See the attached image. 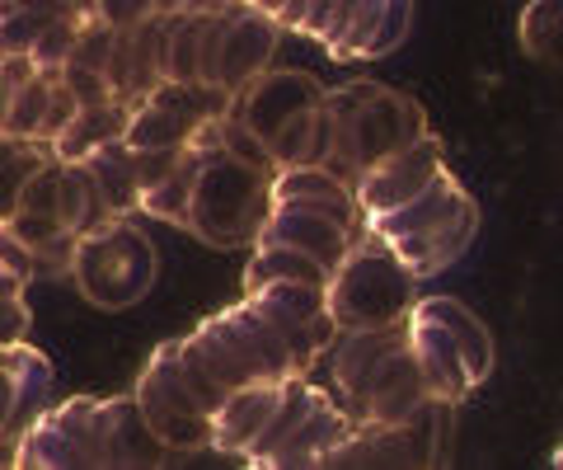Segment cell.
<instances>
[{
    "mask_svg": "<svg viewBox=\"0 0 563 470\" xmlns=\"http://www.w3.org/2000/svg\"><path fill=\"white\" fill-rule=\"evenodd\" d=\"M357 6L362 0H339V6H333V20H329V33H324V43L320 47H333L347 33V24H352V14H357Z\"/></svg>",
    "mask_w": 563,
    "mask_h": 470,
    "instance_id": "obj_40",
    "label": "cell"
},
{
    "mask_svg": "<svg viewBox=\"0 0 563 470\" xmlns=\"http://www.w3.org/2000/svg\"><path fill=\"white\" fill-rule=\"evenodd\" d=\"M273 207V170L244 165L235 155H202L198 188L188 203L184 231L211 250H254V240Z\"/></svg>",
    "mask_w": 563,
    "mask_h": 470,
    "instance_id": "obj_4",
    "label": "cell"
},
{
    "mask_svg": "<svg viewBox=\"0 0 563 470\" xmlns=\"http://www.w3.org/2000/svg\"><path fill=\"white\" fill-rule=\"evenodd\" d=\"M57 217L76 236H90V231H99L103 221L118 217L85 161H62V207H57Z\"/></svg>",
    "mask_w": 563,
    "mask_h": 470,
    "instance_id": "obj_22",
    "label": "cell"
},
{
    "mask_svg": "<svg viewBox=\"0 0 563 470\" xmlns=\"http://www.w3.org/2000/svg\"><path fill=\"white\" fill-rule=\"evenodd\" d=\"M554 466H559V470H563V447H559V451H554Z\"/></svg>",
    "mask_w": 563,
    "mask_h": 470,
    "instance_id": "obj_45",
    "label": "cell"
},
{
    "mask_svg": "<svg viewBox=\"0 0 563 470\" xmlns=\"http://www.w3.org/2000/svg\"><path fill=\"white\" fill-rule=\"evenodd\" d=\"M282 6H287V0H254V10H263V14H273V20H277V14H282Z\"/></svg>",
    "mask_w": 563,
    "mask_h": 470,
    "instance_id": "obj_42",
    "label": "cell"
},
{
    "mask_svg": "<svg viewBox=\"0 0 563 470\" xmlns=\"http://www.w3.org/2000/svg\"><path fill=\"white\" fill-rule=\"evenodd\" d=\"M231 113V90L221 85H207V80H161L155 90L132 103L128 113V132L122 142L132 151H146V146H188L192 132L211 118H225Z\"/></svg>",
    "mask_w": 563,
    "mask_h": 470,
    "instance_id": "obj_8",
    "label": "cell"
},
{
    "mask_svg": "<svg viewBox=\"0 0 563 470\" xmlns=\"http://www.w3.org/2000/svg\"><path fill=\"white\" fill-rule=\"evenodd\" d=\"M324 302H329V316L339 325V335L343 329L395 325L418 302V277L390 245H380L376 236H362L347 250L343 264L329 273Z\"/></svg>",
    "mask_w": 563,
    "mask_h": 470,
    "instance_id": "obj_5",
    "label": "cell"
},
{
    "mask_svg": "<svg viewBox=\"0 0 563 470\" xmlns=\"http://www.w3.org/2000/svg\"><path fill=\"white\" fill-rule=\"evenodd\" d=\"M136 405L141 419L151 424V433L161 438V447L169 451H202L211 447V414L202 409V400L188 391V381L179 372V358H174V339L161 343L151 353V362L136 376Z\"/></svg>",
    "mask_w": 563,
    "mask_h": 470,
    "instance_id": "obj_7",
    "label": "cell"
},
{
    "mask_svg": "<svg viewBox=\"0 0 563 470\" xmlns=\"http://www.w3.org/2000/svg\"><path fill=\"white\" fill-rule=\"evenodd\" d=\"M282 43V24L273 14H263L254 6H231V20H225V39H221V57H217V80L221 90H244L250 80H258L263 72H273Z\"/></svg>",
    "mask_w": 563,
    "mask_h": 470,
    "instance_id": "obj_13",
    "label": "cell"
},
{
    "mask_svg": "<svg viewBox=\"0 0 563 470\" xmlns=\"http://www.w3.org/2000/svg\"><path fill=\"white\" fill-rule=\"evenodd\" d=\"M258 240H268V245H296V250L314 254L333 273L347 259V250L362 240V231L352 221H343L324 203H310V198H273L268 221H263ZM258 240H254V245H258Z\"/></svg>",
    "mask_w": 563,
    "mask_h": 470,
    "instance_id": "obj_9",
    "label": "cell"
},
{
    "mask_svg": "<svg viewBox=\"0 0 563 470\" xmlns=\"http://www.w3.org/2000/svg\"><path fill=\"white\" fill-rule=\"evenodd\" d=\"M85 165H90V174L99 179L103 198H109V207L118 217H136V203H141V184H136V151L122 142V136H113V142L95 146L90 155H85Z\"/></svg>",
    "mask_w": 563,
    "mask_h": 470,
    "instance_id": "obj_24",
    "label": "cell"
},
{
    "mask_svg": "<svg viewBox=\"0 0 563 470\" xmlns=\"http://www.w3.org/2000/svg\"><path fill=\"white\" fill-rule=\"evenodd\" d=\"M57 80H62V66H38L24 85H20V95L10 99V109H5V132L14 136H33L38 142V128H43V118H47V103H52V90H57Z\"/></svg>",
    "mask_w": 563,
    "mask_h": 470,
    "instance_id": "obj_29",
    "label": "cell"
},
{
    "mask_svg": "<svg viewBox=\"0 0 563 470\" xmlns=\"http://www.w3.org/2000/svg\"><path fill=\"white\" fill-rule=\"evenodd\" d=\"M169 451L141 419L136 395H109V400H62L47 405L38 419L20 433L14 466L38 470H113V466H161Z\"/></svg>",
    "mask_w": 563,
    "mask_h": 470,
    "instance_id": "obj_1",
    "label": "cell"
},
{
    "mask_svg": "<svg viewBox=\"0 0 563 470\" xmlns=\"http://www.w3.org/2000/svg\"><path fill=\"white\" fill-rule=\"evenodd\" d=\"M409 29H413V0H385L380 24H376V33H372V43H366L362 62L390 57L395 47H404V39H409Z\"/></svg>",
    "mask_w": 563,
    "mask_h": 470,
    "instance_id": "obj_30",
    "label": "cell"
},
{
    "mask_svg": "<svg viewBox=\"0 0 563 470\" xmlns=\"http://www.w3.org/2000/svg\"><path fill=\"white\" fill-rule=\"evenodd\" d=\"M324 95L329 90L320 85V76H310V72H263L258 80H250L244 90L231 95V118H240L268 146L296 113L324 103Z\"/></svg>",
    "mask_w": 563,
    "mask_h": 470,
    "instance_id": "obj_10",
    "label": "cell"
},
{
    "mask_svg": "<svg viewBox=\"0 0 563 470\" xmlns=\"http://www.w3.org/2000/svg\"><path fill=\"white\" fill-rule=\"evenodd\" d=\"M357 428L352 424V414L333 400L329 391H314V405L306 409V419L287 433V442L273 451L268 470H306V466H324L329 451L339 447L347 433Z\"/></svg>",
    "mask_w": 563,
    "mask_h": 470,
    "instance_id": "obj_16",
    "label": "cell"
},
{
    "mask_svg": "<svg viewBox=\"0 0 563 470\" xmlns=\"http://www.w3.org/2000/svg\"><path fill=\"white\" fill-rule=\"evenodd\" d=\"M306 10H310V0H287V6H282V14H277V24H282V33H296V29H301V20H306Z\"/></svg>",
    "mask_w": 563,
    "mask_h": 470,
    "instance_id": "obj_41",
    "label": "cell"
},
{
    "mask_svg": "<svg viewBox=\"0 0 563 470\" xmlns=\"http://www.w3.org/2000/svg\"><path fill=\"white\" fill-rule=\"evenodd\" d=\"M333 6L339 0H310V10H306V20H301V39H310V43H324V33H329V20H333Z\"/></svg>",
    "mask_w": 563,
    "mask_h": 470,
    "instance_id": "obj_39",
    "label": "cell"
},
{
    "mask_svg": "<svg viewBox=\"0 0 563 470\" xmlns=\"http://www.w3.org/2000/svg\"><path fill=\"white\" fill-rule=\"evenodd\" d=\"M70 277H76L80 297L95 302L99 310H128L155 287L161 254H155L151 236L132 226V217H113L99 231L80 236Z\"/></svg>",
    "mask_w": 563,
    "mask_h": 470,
    "instance_id": "obj_6",
    "label": "cell"
},
{
    "mask_svg": "<svg viewBox=\"0 0 563 470\" xmlns=\"http://www.w3.org/2000/svg\"><path fill=\"white\" fill-rule=\"evenodd\" d=\"M38 72V62L29 57V52H0V123H5V109L10 99L20 95V85Z\"/></svg>",
    "mask_w": 563,
    "mask_h": 470,
    "instance_id": "obj_35",
    "label": "cell"
},
{
    "mask_svg": "<svg viewBox=\"0 0 563 470\" xmlns=\"http://www.w3.org/2000/svg\"><path fill=\"white\" fill-rule=\"evenodd\" d=\"M217 335L231 343V353L244 362V372H250L254 381H291V376H306L301 368H296V353H291V343L287 335L263 316V310L244 297L235 306H225L221 316H211L207 320Z\"/></svg>",
    "mask_w": 563,
    "mask_h": 470,
    "instance_id": "obj_11",
    "label": "cell"
},
{
    "mask_svg": "<svg viewBox=\"0 0 563 470\" xmlns=\"http://www.w3.org/2000/svg\"><path fill=\"white\" fill-rule=\"evenodd\" d=\"M329 151H333V109H329V103H314V109L296 113L291 123L268 142L273 170H287V165H329Z\"/></svg>",
    "mask_w": 563,
    "mask_h": 470,
    "instance_id": "obj_19",
    "label": "cell"
},
{
    "mask_svg": "<svg viewBox=\"0 0 563 470\" xmlns=\"http://www.w3.org/2000/svg\"><path fill=\"white\" fill-rule=\"evenodd\" d=\"M5 221L14 226V236H20L24 245H29V254H33V283H57V277H70V269H76L80 236L70 231L62 217L14 212Z\"/></svg>",
    "mask_w": 563,
    "mask_h": 470,
    "instance_id": "obj_18",
    "label": "cell"
},
{
    "mask_svg": "<svg viewBox=\"0 0 563 470\" xmlns=\"http://www.w3.org/2000/svg\"><path fill=\"white\" fill-rule=\"evenodd\" d=\"M47 161H52V151H47L43 142H33V136H14V132L0 128V221L14 217L24 184H29Z\"/></svg>",
    "mask_w": 563,
    "mask_h": 470,
    "instance_id": "obj_26",
    "label": "cell"
},
{
    "mask_svg": "<svg viewBox=\"0 0 563 470\" xmlns=\"http://www.w3.org/2000/svg\"><path fill=\"white\" fill-rule=\"evenodd\" d=\"M380 10H385V0H362L357 14H352V24H347V33L333 47H324L329 57L333 62H362V52H366V43H372V33L380 24Z\"/></svg>",
    "mask_w": 563,
    "mask_h": 470,
    "instance_id": "obj_31",
    "label": "cell"
},
{
    "mask_svg": "<svg viewBox=\"0 0 563 470\" xmlns=\"http://www.w3.org/2000/svg\"><path fill=\"white\" fill-rule=\"evenodd\" d=\"M165 20L169 14H151L146 24L118 29V39H113L103 80H109V90L128 103V109L165 80Z\"/></svg>",
    "mask_w": 563,
    "mask_h": 470,
    "instance_id": "obj_14",
    "label": "cell"
},
{
    "mask_svg": "<svg viewBox=\"0 0 563 470\" xmlns=\"http://www.w3.org/2000/svg\"><path fill=\"white\" fill-rule=\"evenodd\" d=\"M404 325H409V348H413V358H418L422 381H428V395L432 400H446V405H461V400L474 391V381H470L461 343L451 339V329L437 320V316H428L418 302H413L409 316H404Z\"/></svg>",
    "mask_w": 563,
    "mask_h": 470,
    "instance_id": "obj_15",
    "label": "cell"
},
{
    "mask_svg": "<svg viewBox=\"0 0 563 470\" xmlns=\"http://www.w3.org/2000/svg\"><path fill=\"white\" fill-rule=\"evenodd\" d=\"M442 170H446L442 165V142H437L432 132H422L413 146H404V151L390 155V161L366 170L362 179L352 184V194H357L362 217H380V212H395V207L413 203Z\"/></svg>",
    "mask_w": 563,
    "mask_h": 470,
    "instance_id": "obj_12",
    "label": "cell"
},
{
    "mask_svg": "<svg viewBox=\"0 0 563 470\" xmlns=\"http://www.w3.org/2000/svg\"><path fill=\"white\" fill-rule=\"evenodd\" d=\"M517 33H521L526 57L563 72V0H531V6L521 10Z\"/></svg>",
    "mask_w": 563,
    "mask_h": 470,
    "instance_id": "obj_28",
    "label": "cell"
},
{
    "mask_svg": "<svg viewBox=\"0 0 563 470\" xmlns=\"http://www.w3.org/2000/svg\"><path fill=\"white\" fill-rule=\"evenodd\" d=\"M62 80L70 85V95H76L80 103H109V99H118L109 90V80H103L99 72H85V66H62Z\"/></svg>",
    "mask_w": 563,
    "mask_h": 470,
    "instance_id": "obj_37",
    "label": "cell"
},
{
    "mask_svg": "<svg viewBox=\"0 0 563 470\" xmlns=\"http://www.w3.org/2000/svg\"><path fill=\"white\" fill-rule=\"evenodd\" d=\"M70 6H76L85 20H95V14H99V0H70Z\"/></svg>",
    "mask_w": 563,
    "mask_h": 470,
    "instance_id": "obj_44",
    "label": "cell"
},
{
    "mask_svg": "<svg viewBox=\"0 0 563 470\" xmlns=\"http://www.w3.org/2000/svg\"><path fill=\"white\" fill-rule=\"evenodd\" d=\"M0 264H5L20 283H33V254L20 236H14V226L10 221H0Z\"/></svg>",
    "mask_w": 563,
    "mask_h": 470,
    "instance_id": "obj_38",
    "label": "cell"
},
{
    "mask_svg": "<svg viewBox=\"0 0 563 470\" xmlns=\"http://www.w3.org/2000/svg\"><path fill=\"white\" fill-rule=\"evenodd\" d=\"M282 386L287 381H254V386H240L225 395V405L211 414V451L244 457L258 442V433L268 428L273 409L282 405Z\"/></svg>",
    "mask_w": 563,
    "mask_h": 470,
    "instance_id": "obj_17",
    "label": "cell"
},
{
    "mask_svg": "<svg viewBox=\"0 0 563 470\" xmlns=\"http://www.w3.org/2000/svg\"><path fill=\"white\" fill-rule=\"evenodd\" d=\"M155 14V0H99V20L113 29H136Z\"/></svg>",
    "mask_w": 563,
    "mask_h": 470,
    "instance_id": "obj_36",
    "label": "cell"
},
{
    "mask_svg": "<svg viewBox=\"0 0 563 470\" xmlns=\"http://www.w3.org/2000/svg\"><path fill=\"white\" fill-rule=\"evenodd\" d=\"M57 207H62V161L52 155V161L24 184L20 207H14V212H43V217H57Z\"/></svg>",
    "mask_w": 563,
    "mask_h": 470,
    "instance_id": "obj_32",
    "label": "cell"
},
{
    "mask_svg": "<svg viewBox=\"0 0 563 470\" xmlns=\"http://www.w3.org/2000/svg\"><path fill=\"white\" fill-rule=\"evenodd\" d=\"M324 103L333 109L329 170L347 184H357L366 170H376L395 151L413 146L422 132H432L422 103L380 80H347L339 90H329Z\"/></svg>",
    "mask_w": 563,
    "mask_h": 470,
    "instance_id": "obj_3",
    "label": "cell"
},
{
    "mask_svg": "<svg viewBox=\"0 0 563 470\" xmlns=\"http://www.w3.org/2000/svg\"><path fill=\"white\" fill-rule=\"evenodd\" d=\"M287 277H296V283L329 287V269L314 254L296 250V245H268V240H258L254 254H250V264H244V292H258L268 283H287Z\"/></svg>",
    "mask_w": 563,
    "mask_h": 470,
    "instance_id": "obj_23",
    "label": "cell"
},
{
    "mask_svg": "<svg viewBox=\"0 0 563 470\" xmlns=\"http://www.w3.org/2000/svg\"><path fill=\"white\" fill-rule=\"evenodd\" d=\"M128 103L122 99H109V103H85V109L70 118V128L52 142V155L57 161H85L95 146H103V142H113V136H122L128 132Z\"/></svg>",
    "mask_w": 563,
    "mask_h": 470,
    "instance_id": "obj_21",
    "label": "cell"
},
{
    "mask_svg": "<svg viewBox=\"0 0 563 470\" xmlns=\"http://www.w3.org/2000/svg\"><path fill=\"white\" fill-rule=\"evenodd\" d=\"M362 236H376L380 245H390L422 283V277L446 273L470 250V240L479 236V203L465 194V184L451 170H442L413 203L366 217Z\"/></svg>",
    "mask_w": 563,
    "mask_h": 470,
    "instance_id": "obj_2",
    "label": "cell"
},
{
    "mask_svg": "<svg viewBox=\"0 0 563 470\" xmlns=\"http://www.w3.org/2000/svg\"><path fill=\"white\" fill-rule=\"evenodd\" d=\"M80 109H85V103L70 95V85L57 80V90H52V103H47V118H43V128H38V142L52 151V142H57V136L70 128V118H76Z\"/></svg>",
    "mask_w": 563,
    "mask_h": 470,
    "instance_id": "obj_34",
    "label": "cell"
},
{
    "mask_svg": "<svg viewBox=\"0 0 563 470\" xmlns=\"http://www.w3.org/2000/svg\"><path fill=\"white\" fill-rule=\"evenodd\" d=\"M428 316H437L446 329H451V339L461 343V353H465V368H470V381L479 386V381L493 372V335L484 329V320L474 316V310L465 306V302H455V297H422L418 302Z\"/></svg>",
    "mask_w": 563,
    "mask_h": 470,
    "instance_id": "obj_20",
    "label": "cell"
},
{
    "mask_svg": "<svg viewBox=\"0 0 563 470\" xmlns=\"http://www.w3.org/2000/svg\"><path fill=\"white\" fill-rule=\"evenodd\" d=\"M24 287L5 264H0V343H14L24 339L29 329V306H24Z\"/></svg>",
    "mask_w": 563,
    "mask_h": 470,
    "instance_id": "obj_33",
    "label": "cell"
},
{
    "mask_svg": "<svg viewBox=\"0 0 563 470\" xmlns=\"http://www.w3.org/2000/svg\"><path fill=\"white\" fill-rule=\"evenodd\" d=\"M314 391H320V386H310V381L306 376H291L287 381V386H282V405L273 409V419H268V428H263L258 433V442L250 447V451H244V466H258V470H268V461H273V451L282 447V442H287V433L296 428V424H301L306 419V409L314 405Z\"/></svg>",
    "mask_w": 563,
    "mask_h": 470,
    "instance_id": "obj_27",
    "label": "cell"
},
{
    "mask_svg": "<svg viewBox=\"0 0 563 470\" xmlns=\"http://www.w3.org/2000/svg\"><path fill=\"white\" fill-rule=\"evenodd\" d=\"M155 14H184V0H155Z\"/></svg>",
    "mask_w": 563,
    "mask_h": 470,
    "instance_id": "obj_43",
    "label": "cell"
},
{
    "mask_svg": "<svg viewBox=\"0 0 563 470\" xmlns=\"http://www.w3.org/2000/svg\"><path fill=\"white\" fill-rule=\"evenodd\" d=\"M198 170H202V155L184 146L174 170L165 174L155 188H146L136 203L141 217H155V221H169V226H184L188 221V203H192V188H198Z\"/></svg>",
    "mask_w": 563,
    "mask_h": 470,
    "instance_id": "obj_25",
    "label": "cell"
}]
</instances>
